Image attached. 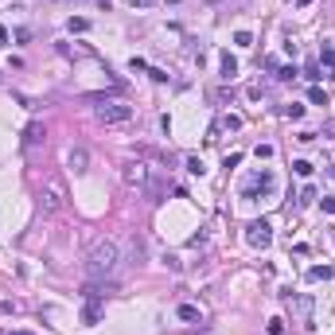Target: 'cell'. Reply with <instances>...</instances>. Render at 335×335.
I'll list each match as a JSON object with an SVG mask.
<instances>
[{
  "label": "cell",
  "mask_w": 335,
  "mask_h": 335,
  "mask_svg": "<svg viewBox=\"0 0 335 335\" xmlns=\"http://www.w3.org/2000/svg\"><path fill=\"white\" fill-rule=\"evenodd\" d=\"M121 175H125V183L137 187V191H144V187L152 183V168L144 164V160H129V164L121 168Z\"/></svg>",
  "instance_id": "3"
},
{
  "label": "cell",
  "mask_w": 335,
  "mask_h": 335,
  "mask_svg": "<svg viewBox=\"0 0 335 335\" xmlns=\"http://www.w3.org/2000/svg\"><path fill=\"white\" fill-rule=\"evenodd\" d=\"M187 171H191V175H203V171H207V164H203L199 156H187Z\"/></svg>",
  "instance_id": "17"
},
{
  "label": "cell",
  "mask_w": 335,
  "mask_h": 335,
  "mask_svg": "<svg viewBox=\"0 0 335 335\" xmlns=\"http://www.w3.org/2000/svg\"><path fill=\"white\" fill-rule=\"evenodd\" d=\"M304 78H312V82H316V78H320V62H308V66H304Z\"/></svg>",
  "instance_id": "22"
},
{
  "label": "cell",
  "mask_w": 335,
  "mask_h": 335,
  "mask_svg": "<svg viewBox=\"0 0 335 335\" xmlns=\"http://www.w3.org/2000/svg\"><path fill=\"white\" fill-rule=\"evenodd\" d=\"M277 78H280V82H292V78H296V66H280Z\"/></svg>",
  "instance_id": "20"
},
{
  "label": "cell",
  "mask_w": 335,
  "mask_h": 335,
  "mask_svg": "<svg viewBox=\"0 0 335 335\" xmlns=\"http://www.w3.org/2000/svg\"><path fill=\"white\" fill-rule=\"evenodd\" d=\"M280 113H284V117H304V106H284Z\"/></svg>",
  "instance_id": "23"
},
{
  "label": "cell",
  "mask_w": 335,
  "mask_h": 335,
  "mask_svg": "<svg viewBox=\"0 0 335 335\" xmlns=\"http://www.w3.org/2000/svg\"><path fill=\"white\" fill-rule=\"evenodd\" d=\"M234 74H238V58L230 55V51H223V78H226V82H230Z\"/></svg>",
  "instance_id": "11"
},
{
  "label": "cell",
  "mask_w": 335,
  "mask_h": 335,
  "mask_svg": "<svg viewBox=\"0 0 335 335\" xmlns=\"http://www.w3.org/2000/svg\"><path fill=\"white\" fill-rule=\"evenodd\" d=\"M12 335H31V332H12Z\"/></svg>",
  "instance_id": "28"
},
{
  "label": "cell",
  "mask_w": 335,
  "mask_h": 335,
  "mask_svg": "<svg viewBox=\"0 0 335 335\" xmlns=\"http://www.w3.org/2000/svg\"><path fill=\"white\" fill-rule=\"evenodd\" d=\"M320 203H324V211H328V215H335V195H324Z\"/></svg>",
  "instance_id": "24"
},
{
  "label": "cell",
  "mask_w": 335,
  "mask_h": 335,
  "mask_svg": "<svg viewBox=\"0 0 335 335\" xmlns=\"http://www.w3.org/2000/svg\"><path fill=\"white\" fill-rule=\"evenodd\" d=\"M324 137H335V117L328 121V125H324Z\"/></svg>",
  "instance_id": "26"
},
{
  "label": "cell",
  "mask_w": 335,
  "mask_h": 335,
  "mask_svg": "<svg viewBox=\"0 0 335 335\" xmlns=\"http://www.w3.org/2000/svg\"><path fill=\"white\" fill-rule=\"evenodd\" d=\"M121 261H125V253H121V246L113 242V238H98L90 250H86V277L90 280H117L121 273Z\"/></svg>",
  "instance_id": "1"
},
{
  "label": "cell",
  "mask_w": 335,
  "mask_h": 335,
  "mask_svg": "<svg viewBox=\"0 0 335 335\" xmlns=\"http://www.w3.org/2000/svg\"><path fill=\"white\" fill-rule=\"evenodd\" d=\"M133 117V106H125V102H102L98 106V121H106V125H125Z\"/></svg>",
  "instance_id": "4"
},
{
  "label": "cell",
  "mask_w": 335,
  "mask_h": 335,
  "mask_svg": "<svg viewBox=\"0 0 335 335\" xmlns=\"http://www.w3.org/2000/svg\"><path fill=\"white\" fill-rule=\"evenodd\" d=\"M175 316L191 324V320H199V308H195V304H179V308H175Z\"/></svg>",
  "instance_id": "13"
},
{
  "label": "cell",
  "mask_w": 335,
  "mask_h": 335,
  "mask_svg": "<svg viewBox=\"0 0 335 335\" xmlns=\"http://www.w3.org/2000/svg\"><path fill=\"white\" fill-rule=\"evenodd\" d=\"M39 207H43V215H58V211L66 207V187H62V179H47V183H43Z\"/></svg>",
  "instance_id": "2"
},
{
  "label": "cell",
  "mask_w": 335,
  "mask_h": 335,
  "mask_svg": "<svg viewBox=\"0 0 335 335\" xmlns=\"http://www.w3.org/2000/svg\"><path fill=\"white\" fill-rule=\"evenodd\" d=\"M273 183H277V179H273V171H257V175L246 183V199H253V191H257V187H261V191H273Z\"/></svg>",
  "instance_id": "7"
},
{
  "label": "cell",
  "mask_w": 335,
  "mask_h": 335,
  "mask_svg": "<svg viewBox=\"0 0 335 335\" xmlns=\"http://www.w3.org/2000/svg\"><path fill=\"white\" fill-rule=\"evenodd\" d=\"M296 4H300V8H308V4H312V0H296Z\"/></svg>",
  "instance_id": "27"
},
{
  "label": "cell",
  "mask_w": 335,
  "mask_h": 335,
  "mask_svg": "<svg viewBox=\"0 0 335 335\" xmlns=\"http://www.w3.org/2000/svg\"><path fill=\"white\" fill-rule=\"evenodd\" d=\"M234 43H238V47H253V35H250V31H238Z\"/></svg>",
  "instance_id": "19"
},
{
  "label": "cell",
  "mask_w": 335,
  "mask_h": 335,
  "mask_svg": "<svg viewBox=\"0 0 335 335\" xmlns=\"http://www.w3.org/2000/svg\"><path fill=\"white\" fill-rule=\"evenodd\" d=\"M292 171H296V175H312V164H308V160H296Z\"/></svg>",
  "instance_id": "21"
},
{
  "label": "cell",
  "mask_w": 335,
  "mask_h": 335,
  "mask_svg": "<svg viewBox=\"0 0 335 335\" xmlns=\"http://www.w3.org/2000/svg\"><path fill=\"white\" fill-rule=\"evenodd\" d=\"M288 300V312H292V320L296 324H304V328H312V296H284Z\"/></svg>",
  "instance_id": "5"
},
{
  "label": "cell",
  "mask_w": 335,
  "mask_h": 335,
  "mask_svg": "<svg viewBox=\"0 0 335 335\" xmlns=\"http://www.w3.org/2000/svg\"><path fill=\"white\" fill-rule=\"evenodd\" d=\"M70 31H90V20H82V16H74V20H70Z\"/></svg>",
  "instance_id": "18"
},
{
  "label": "cell",
  "mask_w": 335,
  "mask_h": 335,
  "mask_svg": "<svg viewBox=\"0 0 335 335\" xmlns=\"http://www.w3.org/2000/svg\"><path fill=\"white\" fill-rule=\"evenodd\" d=\"M98 320H102V304H94V300H86V308H82V324H86V328H94Z\"/></svg>",
  "instance_id": "10"
},
{
  "label": "cell",
  "mask_w": 335,
  "mask_h": 335,
  "mask_svg": "<svg viewBox=\"0 0 335 335\" xmlns=\"http://www.w3.org/2000/svg\"><path fill=\"white\" fill-rule=\"evenodd\" d=\"M66 164L74 168V171H86V164H90V152H86V148H70V156H66Z\"/></svg>",
  "instance_id": "9"
},
{
  "label": "cell",
  "mask_w": 335,
  "mask_h": 335,
  "mask_svg": "<svg viewBox=\"0 0 335 335\" xmlns=\"http://www.w3.org/2000/svg\"><path fill=\"white\" fill-rule=\"evenodd\" d=\"M320 62H328V70H335V47H332V43L320 47Z\"/></svg>",
  "instance_id": "14"
},
{
  "label": "cell",
  "mask_w": 335,
  "mask_h": 335,
  "mask_svg": "<svg viewBox=\"0 0 335 335\" xmlns=\"http://www.w3.org/2000/svg\"><path fill=\"white\" fill-rule=\"evenodd\" d=\"M335 273H332V265H312L308 269V280H332Z\"/></svg>",
  "instance_id": "12"
},
{
  "label": "cell",
  "mask_w": 335,
  "mask_h": 335,
  "mask_svg": "<svg viewBox=\"0 0 335 335\" xmlns=\"http://www.w3.org/2000/svg\"><path fill=\"white\" fill-rule=\"evenodd\" d=\"M43 137H47V133H43V125H39V121H31V125L24 129V144H28V148H35V144H43Z\"/></svg>",
  "instance_id": "8"
},
{
  "label": "cell",
  "mask_w": 335,
  "mask_h": 335,
  "mask_svg": "<svg viewBox=\"0 0 335 335\" xmlns=\"http://www.w3.org/2000/svg\"><path fill=\"white\" fill-rule=\"evenodd\" d=\"M308 102H312V106H328V94H324L320 86H312V90H308Z\"/></svg>",
  "instance_id": "16"
},
{
  "label": "cell",
  "mask_w": 335,
  "mask_h": 335,
  "mask_svg": "<svg viewBox=\"0 0 335 335\" xmlns=\"http://www.w3.org/2000/svg\"><path fill=\"white\" fill-rule=\"evenodd\" d=\"M332 179H335V168H332Z\"/></svg>",
  "instance_id": "29"
},
{
  "label": "cell",
  "mask_w": 335,
  "mask_h": 335,
  "mask_svg": "<svg viewBox=\"0 0 335 335\" xmlns=\"http://www.w3.org/2000/svg\"><path fill=\"white\" fill-rule=\"evenodd\" d=\"M219 129H230V133H234V129H242V117H238V113H226L223 121H219Z\"/></svg>",
  "instance_id": "15"
},
{
  "label": "cell",
  "mask_w": 335,
  "mask_h": 335,
  "mask_svg": "<svg viewBox=\"0 0 335 335\" xmlns=\"http://www.w3.org/2000/svg\"><path fill=\"white\" fill-rule=\"evenodd\" d=\"M246 242H250V246H269V242H273V226L265 223V219L250 223V230H246Z\"/></svg>",
  "instance_id": "6"
},
{
  "label": "cell",
  "mask_w": 335,
  "mask_h": 335,
  "mask_svg": "<svg viewBox=\"0 0 335 335\" xmlns=\"http://www.w3.org/2000/svg\"><path fill=\"white\" fill-rule=\"evenodd\" d=\"M284 332V320H269V335H280Z\"/></svg>",
  "instance_id": "25"
}]
</instances>
